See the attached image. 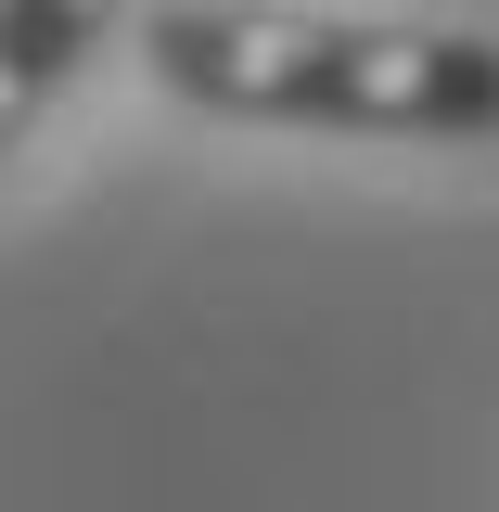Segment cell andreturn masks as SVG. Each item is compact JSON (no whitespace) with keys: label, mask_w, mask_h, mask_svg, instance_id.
Segmentation results:
<instances>
[{"label":"cell","mask_w":499,"mask_h":512,"mask_svg":"<svg viewBox=\"0 0 499 512\" xmlns=\"http://www.w3.org/2000/svg\"><path fill=\"white\" fill-rule=\"evenodd\" d=\"M154 90L244 128H359V141H487L499 39L474 26H372L295 0H167L141 26Z\"/></svg>","instance_id":"1"},{"label":"cell","mask_w":499,"mask_h":512,"mask_svg":"<svg viewBox=\"0 0 499 512\" xmlns=\"http://www.w3.org/2000/svg\"><path fill=\"white\" fill-rule=\"evenodd\" d=\"M116 13L128 0H0V90H13V103H52Z\"/></svg>","instance_id":"2"}]
</instances>
